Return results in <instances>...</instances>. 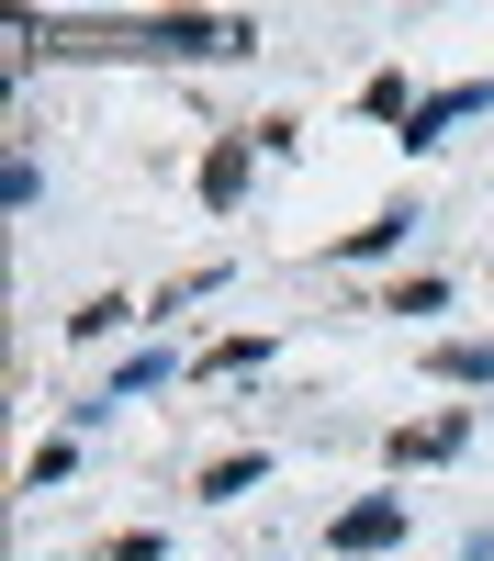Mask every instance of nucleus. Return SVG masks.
I'll return each mask as SVG.
<instances>
[{
  "label": "nucleus",
  "mask_w": 494,
  "mask_h": 561,
  "mask_svg": "<svg viewBox=\"0 0 494 561\" xmlns=\"http://www.w3.org/2000/svg\"><path fill=\"white\" fill-rule=\"evenodd\" d=\"M259 23L248 12H158V23H124L102 57H248Z\"/></svg>",
  "instance_id": "1"
},
{
  "label": "nucleus",
  "mask_w": 494,
  "mask_h": 561,
  "mask_svg": "<svg viewBox=\"0 0 494 561\" xmlns=\"http://www.w3.org/2000/svg\"><path fill=\"white\" fill-rule=\"evenodd\" d=\"M438 382H494V348H427Z\"/></svg>",
  "instance_id": "5"
},
{
  "label": "nucleus",
  "mask_w": 494,
  "mask_h": 561,
  "mask_svg": "<svg viewBox=\"0 0 494 561\" xmlns=\"http://www.w3.org/2000/svg\"><path fill=\"white\" fill-rule=\"evenodd\" d=\"M237 192H248V147H214L203 158V203H237Z\"/></svg>",
  "instance_id": "4"
},
{
  "label": "nucleus",
  "mask_w": 494,
  "mask_h": 561,
  "mask_svg": "<svg viewBox=\"0 0 494 561\" xmlns=\"http://www.w3.org/2000/svg\"><path fill=\"white\" fill-rule=\"evenodd\" d=\"M461 113H494V79H472V90H438V102H416V113H404V147H438V135L461 124Z\"/></svg>",
  "instance_id": "3"
},
{
  "label": "nucleus",
  "mask_w": 494,
  "mask_h": 561,
  "mask_svg": "<svg viewBox=\"0 0 494 561\" xmlns=\"http://www.w3.org/2000/svg\"><path fill=\"white\" fill-rule=\"evenodd\" d=\"M449 449H461V427H449V415H438V427H404V438H393V460H449Z\"/></svg>",
  "instance_id": "6"
},
{
  "label": "nucleus",
  "mask_w": 494,
  "mask_h": 561,
  "mask_svg": "<svg viewBox=\"0 0 494 561\" xmlns=\"http://www.w3.org/2000/svg\"><path fill=\"white\" fill-rule=\"evenodd\" d=\"M124 314H135V304H124V293H102V304H79V314H68V337H113Z\"/></svg>",
  "instance_id": "7"
},
{
  "label": "nucleus",
  "mask_w": 494,
  "mask_h": 561,
  "mask_svg": "<svg viewBox=\"0 0 494 561\" xmlns=\"http://www.w3.org/2000/svg\"><path fill=\"white\" fill-rule=\"evenodd\" d=\"M393 539H404V494H371V505H348L326 528V550H393Z\"/></svg>",
  "instance_id": "2"
}]
</instances>
